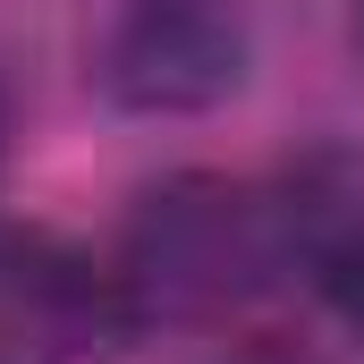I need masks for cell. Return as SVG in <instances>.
<instances>
[{"mask_svg": "<svg viewBox=\"0 0 364 364\" xmlns=\"http://www.w3.org/2000/svg\"><path fill=\"white\" fill-rule=\"evenodd\" d=\"M364 212V186L339 161H296L288 178H220L178 170L144 186L119 246L102 255L119 279L127 331L153 322H229L279 279H314Z\"/></svg>", "mask_w": 364, "mask_h": 364, "instance_id": "1", "label": "cell"}, {"mask_svg": "<svg viewBox=\"0 0 364 364\" xmlns=\"http://www.w3.org/2000/svg\"><path fill=\"white\" fill-rule=\"evenodd\" d=\"M246 60L237 0H119L93 43V85L136 119H195L246 85Z\"/></svg>", "mask_w": 364, "mask_h": 364, "instance_id": "2", "label": "cell"}, {"mask_svg": "<svg viewBox=\"0 0 364 364\" xmlns=\"http://www.w3.org/2000/svg\"><path fill=\"white\" fill-rule=\"evenodd\" d=\"M127 339L136 331L102 255L0 220V364H102Z\"/></svg>", "mask_w": 364, "mask_h": 364, "instance_id": "3", "label": "cell"}, {"mask_svg": "<svg viewBox=\"0 0 364 364\" xmlns=\"http://www.w3.org/2000/svg\"><path fill=\"white\" fill-rule=\"evenodd\" d=\"M314 288L339 305V322H348V331H364V212L348 220V237L331 246V263L314 272Z\"/></svg>", "mask_w": 364, "mask_h": 364, "instance_id": "4", "label": "cell"}, {"mask_svg": "<svg viewBox=\"0 0 364 364\" xmlns=\"http://www.w3.org/2000/svg\"><path fill=\"white\" fill-rule=\"evenodd\" d=\"M212 364H322V356H305V348H288V339H237V348H220Z\"/></svg>", "mask_w": 364, "mask_h": 364, "instance_id": "5", "label": "cell"}, {"mask_svg": "<svg viewBox=\"0 0 364 364\" xmlns=\"http://www.w3.org/2000/svg\"><path fill=\"white\" fill-rule=\"evenodd\" d=\"M9 144H17V110H9V85H0V178H9Z\"/></svg>", "mask_w": 364, "mask_h": 364, "instance_id": "6", "label": "cell"}, {"mask_svg": "<svg viewBox=\"0 0 364 364\" xmlns=\"http://www.w3.org/2000/svg\"><path fill=\"white\" fill-rule=\"evenodd\" d=\"M356 43H364V0H356Z\"/></svg>", "mask_w": 364, "mask_h": 364, "instance_id": "7", "label": "cell"}]
</instances>
